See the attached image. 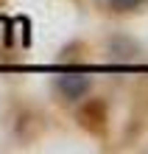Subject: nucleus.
Instances as JSON below:
<instances>
[{
  "instance_id": "f257e3e1",
  "label": "nucleus",
  "mask_w": 148,
  "mask_h": 154,
  "mask_svg": "<svg viewBox=\"0 0 148 154\" xmlns=\"http://www.w3.org/2000/svg\"><path fill=\"white\" fill-rule=\"evenodd\" d=\"M56 90H59V95L76 101V98H81V95L89 90V79H87V76H76V73L59 76V79H56Z\"/></svg>"
},
{
  "instance_id": "f03ea898",
  "label": "nucleus",
  "mask_w": 148,
  "mask_h": 154,
  "mask_svg": "<svg viewBox=\"0 0 148 154\" xmlns=\"http://www.w3.org/2000/svg\"><path fill=\"white\" fill-rule=\"evenodd\" d=\"M148 0H106V6L112 8V11H137V8H143Z\"/></svg>"
}]
</instances>
